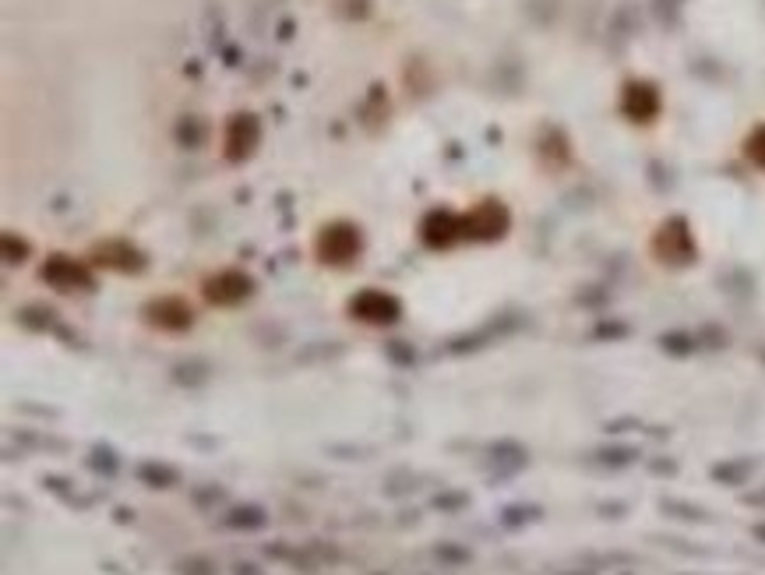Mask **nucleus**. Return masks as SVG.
I'll return each mask as SVG.
<instances>
[{"instance_id":"2","label":"nucleus","mask_w":765,"mask_h":575,"mask_svg":"<svg viewBox=\"0 0 765 575\" xmlns=\"http://www.w3.org/2000/svg\"><path fill=\"white\" fill-rule=\"evenodd\" d=\"M258 138H261L258 117H254V113H237V117L226 124V156H230L233 163H240V159H247L254 152Z\"/></svg>"},{"instance_id":"9","label":"nucleus","mask_w":765,"mask_h":575,"mask_svg":"<svg viewBox=\"0 0 765 575\" xmlns=\"http://www.w3.org/2000/svg\"><path fill=\"white\" fill-rule=\"evenodd\" d=\"M744 152H748V159L758 166V170H765V124L751 131V138H748V145H744Z\"/></svg>"},{"instance_id":"1","label":"nucleus","mask_w":765,"mask_h":575,"mask_svg":"<svg viewBox=\"0 0 765 575\" xmlns=\"http://www.w3.org/2000/svg\"><path fill=\"white\" fill-rule=\"evenodd\" d=\"M357 251H360V233H357V226L335 223V226H325V230H321V240H318V254H321V258H328V262L342 265V262H350V258H353Z\"/></svg>"},{"instance_id":"3","label":"nucleus","mask_w":765,"mask_h":575,"mask_svg":"<svg viewBox=\"0 0 765 575\" xmlns=\"http://www.w3.org/2000/svg\"><path fill=\"white\" fill-rule=\"evenodd\" d=\"M508 226V212L501 209V202H483L462 219V230L473 237H501Z\"/></svg>"},{"instance_id":"8","label":"nucleus","mask_w":765,"mask_h":575,"mask_svg":"<svg viewBox=\"0 0 765 575\" xmlns=\"http://www.w3.org/2000/svg\"><path fill=\"white\" fill-rule=\"evenodd\" d=\"M46 279H53L57 286H71V283H85V272L78 265H71L67 258H53L50 265L43 269Z\"/></svg>"},{"instance_id":"5","label":"nucleus","mask_w":765,"mask_h":575,"mask_svg":"<svg viewBox=\"0 0 765 575\" xmlns=\"http://www.w3.org/2000/svg\"><path fill=\"white\" fill-rule=\"evenodd\" d=\"M353 314H360L364 322H395L399 304L385 293H364L360 300H353Z\"/></svg>"},{"instance_id":"7","label":"nucleus","mask_w":765,"mask_h":575,"mask_svg":"<svg viewBox=\"0 0 765 575\" xmlns=\"http://www.w3.org/2000/svg\"><path fill=\"white\" fill-rule=\"evenodd\" d=\"M247 276H240V272H223L219 279H212L208 283V297L219 300V304H233V300H240L247 293Z\"/></svg>"},{"instance_id":"6","label":"nucleus","mask_w":765,"mask_h":575,"mask_svg":"<svg viewBox=\"0 0 765 575\" xmlns=\"http://www.w3.org/2000/svg\"><path fill=\"white\" fill-rule=\"evenodd\" d=\"M455 233H462V223L452 216V212L438 209V212H431V216L424 219V240H427V244H431V247H445V244H452Z\"/></svg>"},{"instance_id":"4","label":"nucleus","mask_w":765,"mask_h":575,"mask_svg":"<svg viewBox=\"0 0 765 575\" xmlns=\"http://www.w3.org/2000/svg\"><path fill=\"white\" fill-rule=\"evenodd\" d=\"M660 110V92L649 82H632L624 89V113L632 120H653Z\"/></svg>"}]
</instances>
